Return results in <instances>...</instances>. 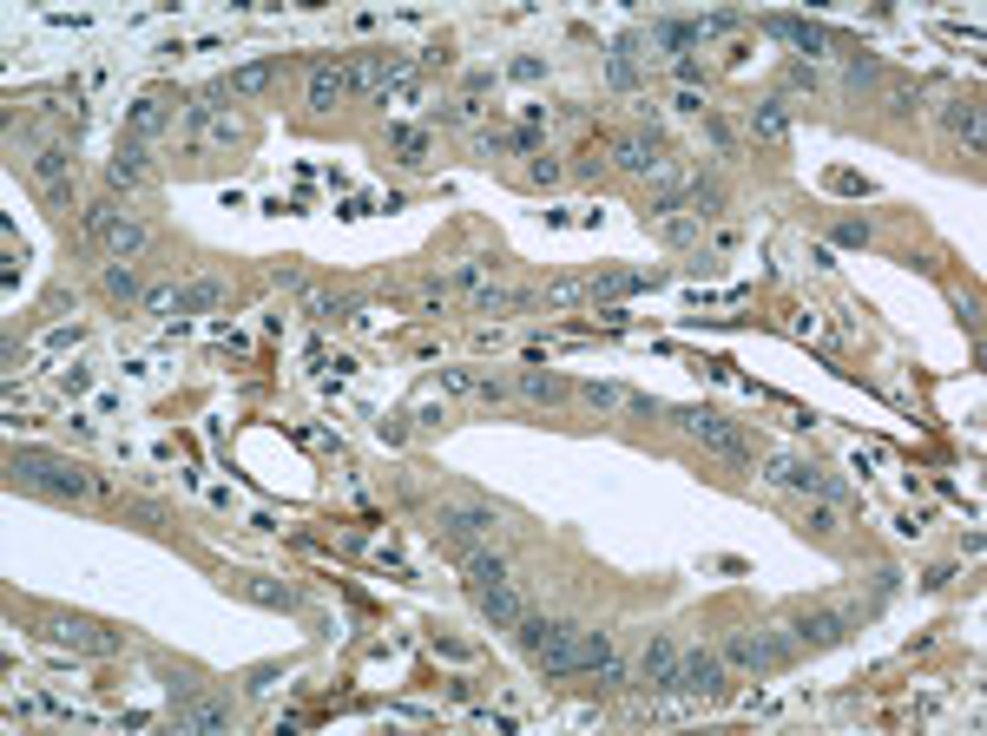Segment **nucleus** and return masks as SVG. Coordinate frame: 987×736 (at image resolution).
<instances>
[{
    "label": "nucleus",
    "instance_id": "21",
    "mask_svg": "<svg viewBox=\"0 0 987 736\" xmlns=\"http://www.w3.org/2000/svg\"><path fill=\"white\" fill-rule=\"evenodd\" d=\"M277 86V59H257V66H237L231 79H224V92H237V99H263Z\"/></svg>",
    "mask_w": 987,
    "mask_h": 736
},
{
    "label": "nucleus",
    "instance_id": "16",
    "mask_svg": "<svg viewBox=\"0 0 987 736\" xmlns=\"http://www.w3.org/2000/svg\"><path fill=\"white\" fill-rule=\"evenodd\" d=\"M474 605H481V619H487V625H501V632H514V625H520V612H527V605H520V592H514L507 579H501V586H487V592H474Z\"/></svg>",
    "mask_w": 987,
    "mask_h": 736
},
{
    "label": "nucleus",
    "instance_id": "40",
    "mask_svg": "<svg viewBox=\"0 0 987 736\" xmlns=\"http://www.w3.org/2000/svg\"><path fill=\"white\" fill-rule=\"evenodd\" d=\"M455 283H461V290H481V283H487V263H481V257H474V263H461V270H455Z\"/></svg>",
    "mask_w": 987,
    "mask_h": 736
},
{
    "label": "nucleus",
    "instance_id": "18",
    "mask_svg": "<svg viewBox=\"0 0 987 736\" xmlns=\"http://www.w3.org/2000/svg\"><path fill=\"white\" fill-rule=\"evenodd\" d=\"M639 678H646L652 691H672V678H678V645H672V638H652L646 658H639Z\"/></svg>",
    "mask_w": 987,
    "mask_h": 736
},
{
    "label": "nucleus",
    "instance_id": "23",
    "mask_svg": "<svg viewBox=\"0 0 987 736\" xmlns=\"http://www.w3.org/2000/svg\"><path fill=\"white\" fill-rule=\"evenodd\" d=\"M461 573H468V592H487V586L507 579V566L494 553H481V546H461Z\"/></svg>",
    "mask_w": 987,
    "mask_h": 736
},
{
    "label": "nucleus",
    "instance_id": "29",
    "mask_svg": "<svg viewBox=\"0 0 987 736\" xmlns=\"http://www.w3.org/2000/svg\"><path fill=\"white\" fill-rule=\"evenodd\" d=\"M481 112H487V105H481V92H461V99L441 112V125H481Z\"/></svg>",
    "mask_w": 987,
    "mask_h": 736
},
{
    "label": "nucleus",
    "instance_id": "15",
    "mask_svg": "<svg viewBox=\"0 0 987 736\" xmlns=\"http://www.w3.org/2000/svg\"><path fill=\"white\" fill-rule=\"evenodd\" d=\"M764 33H771V39H790L797 53H830V33L810 26V20H790V13H764Z\"/></svg>",
    "mask_w": 987,
    "mask_h": 736
},
{
    "label": "nucleus",
    "instance_id": "31",
    "mask_svg": "<svg viewBox=\"0 0 987 736\" xmlns=\"http://www.w3.org/2000/svg\"><path fill=\"white\" fill-rule=\"evenodd\" d=\"M567 178V165L553 158V151H534V165H527V184H560Z\"/></svg>",
    "mask_w": 987,
    "mask_h": 736
},
{
    "label": "nucleus",
    "instance_id": "34",
    "mask_svg": "<svg viewBox=\"0 0 987 736\" xmlns=\"http://www.w3.org/2000/svg\"><path fill=\"white\" fill-rule=\"evenodd\" d=\"M310 316H316V322H343L349 303H343V296H310Z\"/></svg>",
    "mask_w": 987,
    "mask_h": 736
},
{
    "label": "nucleus",
    "instance_id": "45",
    "mask_svg": "<svg viewBox=\"0 0 987 736\" xmlns=\"http://www.w3.org/2000/svg\"><path fill=\"white\" fill-rule=\"evenodd\" d=\"M580 296H586L580 283H553V290H547V303H580Z\"/></svg>",
    "mask_w": 987,
    "mask_h": 736
},
{
    "label": "nucleus",
    "instance_id": "30",
    "mask_svg": "<svg viewBox=\"0 0 987 736\" xmlns=\"http://www.w3.org/2000/svg\"><path fill=\"white\" fill-rule=\"evenodd\" d=\"M652 39H659V46H672V53L698 46V33H692V26H678V20H659V26H652Z\"/></svg>",
    "mask_w": 987,
    "mask_h": 736
},
{
    "label": "nucleus",
    "instance_id": "25",
    "mask_svg": "<svg viewBox=\"0 0 987 736\" xmlns=\"http://www.w3.org/2000/svg\"><path fill=\"white\" fill-rule=\"evenodd\" d=\"M751 132H758L764 145H784V138H790V112H784V99H764V105L751 112Z\"/></svg>",
    "mask_w": 987,
    "mask_h": 736
},
{
    "label": "nucleus",
    "instance_id": "4",
    "mask_svg": "<svg viewBox=\"0 0 987 736\" xmlns=\"http://www.w3.org/2000/svg\"><path fill=\"white\" fill-rule=\"evenodd\" d=\"M672 421H678V428H685L692 441H705L711 454H725L731 467H751V448L738 441V428H731V421H725L718 408H672Z\"/></svg>",
    "mask_w": 987,
    "mask_h": 736
},
{
    "label": "nucleus",
    "instance_id": "37",
    "mask_svg": "<svg viewBox=\"0 0 987 736\" xmlns=\"http://www.w3.org/2000/svg\"><path fill=\"white\" fill-rule=\"evenodd\" d=\"M441 388H455V395H481V382H474L468 369H441Z\"/></svg>",
    "mask_w": 987,
    "mask_h": 736
},
{
    "label": "nucleus",
    "instance_id": "19",
    "mask_svg": "<svg viewBox=\"0 0 987 736\" xmlns=\"http://www.w3.org/2000/svg\"><path fill=\"white\" fill-rule=\"evenodd\" d=\"M237 592H244L250 605H270V612H296V592H290L283 579H263V573H244V579H237Z\"/></svg>",
    "mask_w": 987,
    "mask_h": 736
},
{
    "label": "nucleus",
    "instance_id": "11",
    "mask_svg": "<svg viewBox=\"0 0 987 736\" xmlns=\"http://www.w3.org/2000/svg\"><path fill=\"white\" fill-rule=\"evenodd\" d=\"M33 178H40V191H46L53 204H72V151H66V145H46V151L33 158Z\"/></svg>",
    "mask_w": 987,
    "mask_h": 736
},
{
    "label": "nucleus",
    "instance_id": "12",
    "mask_svg": "<svg viewBox=\"0 0 987 736\" xmlns=\"http://www.w3.org/2000/svg\"><path fill=\"white\" fill-rule=\"evenodd\" d=\"M105 178H112V191H145V184H152V165H145V138H119V151H112Z\"/></svg>",
    "mask_w": 987,
    "mask_h": 736
},
{
    "label": "nucleus",
    "instance_id": "44",
    "mask_svg": "<svg viewBox=\"0 0 987 736\" xmlns=\"http://www.w3.org/2000/svg\"><path fill=\"white\" fill-rule=\"evenodd\" d=\"M270 276H277V290H303V270H290V263H277Z\"/></svg>",
    "mask_w": 987,
    "mask_h": 736
},
{
    "label": "nucleus",
    "instance_id": "33",
    "mask_svg": "<svg viewBox=\"0 0 987 736\" xmlns=\"http://www.w3.org/2000/svg\"><path fill=\"white\" fill-rule=\"evenodd\" d=\"M520 303H527V296H514V290H481V303H474V309H481V316H494V309H520Z\"/></svg>",
    "mask_w": 987,
    "mask_h": 736
},
{
    "label": "nucleus",
    "instance_id": "24",
    "mask_svg": "<svg viewBox=\"0 0 987 736\" xmlns=\"http://www.w3.org/2000/svg\"><path fill=\"white\" fill-rule=\"evenodd\" d=\"M949 132H955L968 151H982V99H955V105H949Z\"/></svg>",
    "mask_w": 987,
    "mask_h": 736
},
{
    "label": "nucleus",
    "instance_id": "7",
    "mask_svg": "<svg viewBox=\"0 0 987 736\" xmlns=\"http://www.w3.org/2000/svg\"><path fill=\"white\" fill-rule=\"evenodd\" d=\"M771 480H777V487H797V494H810V500H837V507H843V480H830L823 467H810V461H797V454H777V461H771Z\"/></svg>",
    "mask_w": 987,
    "mask_h": 736
},
{
    "label": "nucleus",
    "instance_id": "8",
    "mask_svg": "<svg viewBox=\"0 0 987 736\" xmlns=\"http://www.w3.org/2000/svg\"><path fill=\"white\" fill-rule=\"evenodd\" d=\"M672 691H685V698H725V658L718 652H678Z\"/></svg>",
    "mask_w": 987,
    "mask_h": 736
},
{
    "label": "nucleus",
    "instance_id": "13",
    "mask_svg": "<svg viewBox=\"0 0 987 736\" xmlns=\"http://www.w3.org/2000/svg\"><path fill=\"white\" fill-rule=\"evenodd\" d=\"M613 165L632 178H665L672 165L659 158V138H613Z\"/></svg>",
    "mask_w": 987,
    "mask_h": 736
},
{
    "label": "nucleus",
    "instance_id": "39",
    "mask_svg": "<svg viewBox=\"0 0 987 736\" xmlns=\"http://www.w3.org/2000/svg\"><path fill=\"white\" fill-rule=\"evenodd\" d=\"M665 237H672V244H692V237H698V217H665Z\"/></svg>",
    "mask_w": 987,
    "mask_h": 736
},
{
    "label": "nucleus",
    "instance_id": "32",
    "mask_svg": "<svg viewBox=\"0 0 987 736\" xmlns=\"http://www.w3.org/2000/svg\"><path fill=\"white\" fill-rule=\"evenodd\" d=\"M632 290H646V276H619V270H613V276L593 283V296H632Z\"/></svg>",
    "mask_w": 987,
    "mask_h": 736
},
{
    "label": "nucleus",
    "instance_id": "10",
    "mask_svg": "<svg viewBox=\"0 0 987 736\" xmlns=\"http://www.w3.org/2000/svg\"><path fill=\"white\" fill-rule=\"evenodd\" d=\"M349 99V66L343 59H316L310 66V112H336Z\"/></svg>",
    "mask_w": 987,
    "mask_h": 736
},
{
    "label": "nucleus",
    "instance_id": "2",
    "mask_svg": "<svg viewBox=\"0 0 987 736\" xmlns=\"http://www.w3.org/2000/svg\"><path fill=\"white\" fill-rule=\"evenodd\" d=\"M86 237H92V244H99V250H105L112 263H132V257H138V250L152 244V230H145V224H138L132 211H119L112 197H99V204L86 211Z\"/></svg>",
    "mask_w": 987,
    "mask_h": 736
},
{
    "label": "nucleus",
    "instance_id": "26",
    "mask_svg": "<svg viewBox=\"0 0 987 736\" xmlns=\"http://www.w3.org/2000/svg\"><path fill=\"white\" fill-rule=\"evenodd\" d=\"M389 151L402 165H428V132L422 125H389Z\"/></svg>",
    "mask_w": 987,
    "mask_h": 736
},
{
    "label": "nucleus",
    "instance_id": "14",
    "mask_svg": "<svg viewBox=\"0 0 987 736\" xmlns=\"http://www.w3.org/2000/svg\"><path fill=\"white\" fill-rule=\"evenodd\" d=\"M850 632H856V619H850V612H804V619L790 625V638H797V645H843Z\"/></svg>",
    "mask_w": 987,
    "mask_h": 736
},
{
    "label": "nucleus",
    "instance_id": "42",
    "mask_svg": "<svg viewBox=\"0 0 987 736\" xmlns=\"http://www.w3.org/2000/svg\"><path fill=\"white\" fill-rule=\"evenodd\" d=\"M790 92H817V72H810V66H790Z\"/></svg>",
    "mask_w": 987,
    "mask_h": 736
},
{
    "label": "nucleus",
    "instance_id": "28",
    "mask_svg": "<svg viewBox=\"0 0 987 736\" xmlns=\"http://www.w3.org/2000/svg\"><path fill=\"white\" fill-rule=\"evenodd\" d=\"M105 296L132 303V296H138V270H132V263H105Z\"/></svg>",
    "mask_w": 987,
    "mask_h": 736
},
{
    "label": "nucleus",
    "instance_id": "20",
    "mask_svg": "<svg viewBox=\"0 0 987 736\" xmlns=\"http://www.w3.org/2000/svg\"><path fill=\"white\" fill-rule=\"evenodd\" d=\"M165 99L158 92H145V99H132V112H125V138H158L165 132Z\"/></svg>",
    "mask_w": 987,
    "mask_h": 736
},
{
    "label": "nucleus",
    "instance_id": "35",
    "mask_svg": "<svg viewBox=\"0 0 987 736\" xmlns=\"http://www.w3.org/2000/svg\"><path fill=\"white\" fill-rule=\"evenodd\" d=\"M586 401H593V408H626V388H613V382H586Z\"/></svg>",
    "mask_w": 987,
    "mask_h": 736
},
{
    "label": "nucleus",
    "instance_id": "9",
    "mask_svg": "<svg viewBox=\"0 0 987 736\" xmlns=\"http://www.w3.org/2000/svg\"><path fill=\"white\" fill-rule=\"evenodd\" d=\"M435 526H441L448 540L474 546L481 533H494V526H501V513H494V507H435Z\"/></svg>",
    "mask_w": 987,
    "mask_h": 736
},
{
    "label": "nucleus",
    "instance_id": "27",
    "mask_svg": "<svg viewBox=\"0 0 987 736\" xmlns=\"http://www.w3.org/2000/svg\"><path fill=\"white\" fill-rule=\"evenodd\" d=\"M520 395H527V401H567L573 388H567L560 375H540V369H527V375H520Z\"/></svg>",
    "mask_w": 987,
    "mask_h": 736
},
{
    "label": "nucleus",
    "instance_id": "22",
    "mask_svg": "<svg viewBox=\"0 0 987 736\" xmlns=\"http://www.w3.org/2000/svg\"><path fill=\"white\" fill-rule=\"evenodd\" d=\"M231 290H224V276H198V283H184L178 290V316H204V309H217Z\"/></svg>",
    "mask_w": 987,
    "mask_h": 736
},
{
    "label": "nucleus",
    "instance_id": "43",
    "mask_svg": "<svg viewBox=\"0 0 987 736\" xmlns=\"http://www.w3.org/2000/svg\"><path fill=\"white\" fill-rule=\"evenodd\" d=\"M837 244H870V224H837Z\"/></svg>",
    "mask_w": 987,
    "mask_h": 736
},
{
    "label": "nucleus",
    "instance_id": "41",
    "mask_svg": "<svg viewBox=\"0 0 987 736\" xmlns=\"http://www.w3.org/2000/svg\"><path fill=\"white\" fill-rule=\"evenodd\" d=\"M889 112H896V118H909V112H916V92H909V86H896V92H889Z\"/></svg>",
    "mask_w": 987,
    "mask_h": 736
},
{
    "label": "nucleus",
    "instance_id": "5",
    "mask_svg": "<svg viewBox=\"0 0 987 736\" xmlns=\"http://www.w3.org/2000/svg\"><path fill=\"white\" fill-rule=\"evenodd\" d=\"M40 632H46L53 645H72V652H92V658H105V652H119V632H105L99 619H79V612H46V619H40Z\"/></svg>",
    "mask_w": 987,
    "mask_h": 736
},
{
    "label": "nucleus",
    "instance_id": "17",
    "mask_svg": "<svg viewBox=\"0 0 987 736\" xmlns=\"http://www.w3.org/2000/svg\"><path fill=\"white\" fill-rule=\"evenodd\" d=\"M191 125H198L211 145H244V138H250V125L231 118V112H217V105H191Z\"/></svg>",
    "mask_w": 987,
    "mask_h": 736
},
{
    "label": "nucleus",
    "instance_id": "1",
    "mask_svg": "<svg viewBox=\"0 0 987 736\" xmlns=\"http://www.w3.org/2000/svg\"><path fill=\"white\" fill-rule=\"evenodd\" d=\"M7 474H13V487L53 494V500H99V494H105V480H99L92 467H79V461H66V454H46V448H20V454L7 461Z\"/></svg>",
    "mask_w": 987,
    "mask_h": 736
},
{
    "label": "nucleus",
    "instance_id": "3",
    "mask_svg": "<svg viewBox=\"0 0 987 736\" xmlns=\"http://www.w3.org/2000/svg\"><path fill=\"white\" fill-rule=\"evenodd\" d=\"M718 658H725V671L764 678V671H784V665L797 658V638H784V632H731Z\"/></svg>",
    "mask_w": 987,
    "mask_h": 736
},
{
    "label": "nucleus",
    "instance_id": "36",
    "mask_svg": "<svg viewBox=\"0 0 987 736\" xmlns=\"http://www.w3.org/2000/svg\"><path fill=\"white\" fill-rule=\"evenodd\" d=\"M810 533H823V540H830V533H843V513H837V500H823V507L810 513Z\"/></svg>",
    "mask_w": 987,
    "mask_h": 736
},
{
    "label": "nucleus",
    "instance_id": "38",
    "mask_svg": "<svg viewBox=\"0 0 987 736\" xmlns=\"http://www.w3.org/2000/svg\"><path fill=\"white\" fill-rule=\"evenodd\" d=\"M876 79H883L876 59H850V86H876Z\"/></svg>",
    "mask_w": 987,
    "mask_h": 736
},
{
    "label": "nucleus",
    "instance_id": "6",
    "mask_svg": "<svg viewBox=\"0 0 987 736\" xmlns=\"http://www.w3.org/2000/svg\"><path fill=\"white\" fill-rule=\"evenodd\" d=\"M171 717H178V731H191V736H224L231 731V704L198 698L191 684H171Z\"/></svg>",
    "mask_w": 987,
    "mask_h": 736
}]
</instances>
